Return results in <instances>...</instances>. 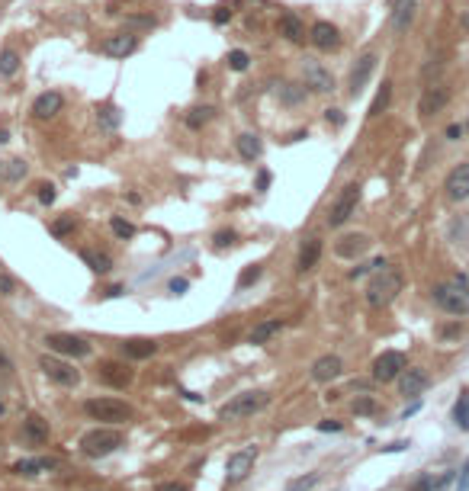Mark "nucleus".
<instances>
[{"label":"nucleus","mask_w":469,"mask_h":491,"mask_svg":"<svg viewBox=\"0 0 469 491\" xmlns=\"http://www.w3.org/2000/svg\"><path fill=\"white\" fill-rule=\"evenodd\" d=\"M389 97H392V84L389 81H383V87H379V93H376V100H373V106H370V116H379V113L389 106Z\"/></svg>","instance_id":"72a5a7b5"},{"label":"nucleus","mask_w":469,"mask_h":491,"mask_svg":"<svg viewBox=\"0 0 469 491\" xmlns=\"http://www.w3.org/2000/svg\"><path fill=\"white\" fill-rule=\"evenodd\" d=\"M212 106H199V110H193L190 116H186V125H190V129H199V125H206L212 119Z\"/></svg>","instance_id":"c9c22d12"},{"label":"nucleus","mask_w":469,"mask_h":491,"mask_svg":"<svg viewBox=\"0 0 469 491\" xmlns=\"http://www.w3.org/2000/svg\"><path fill=\"white\" fill-rule=\"evenodd\" d=\"M0 177L4 180H23L26 177V164L23 161H16V157H10V161H0Z\"/></svg>","instance_id":"7c9ffc66"},{"label":"nucleus","mask_w":469,"mask_h":491,"mask_svg":"<svg viewBox=\"0 0 469 491\" xmlns=\"http://www.w3.org/2000/svg\"><path fill=\"white\" fill-rule=\"evenodd\" d=\"M23 440L29 446H42L45 440H49V420H42L39 414H29V418L23 420Z\"/></svg>","instance_id":"aec40b11"},{"label":"nucleus","mask_w":469,"mask_h":491,"mask_svg":"<svg viewBox=\"0 0 469 491\" xmlns=\"http://www.w3.org/2000/svg\"><path fill=\"white\" fill-rule=\"evenodd\" d=\"M16 71H19V55L13 52V48H4V52H0V74L13 78Z\"/></svg>","instance_id":"473e14b6"},{"label":"nucleus","mask_w":469,"mask_h":491,"mask_svg":"<svg viewBox=\"0 0 469 491\" xmlns=\"http://www.w3.org/2000/svg\"><path fill=\"white\" fill-rule=\"evenodd\" d=\"M447 200H453V202H463V200H469V161L466 164H456L453 170H450V177H447Z\"/></svg>","instance_id":"9b49d317"},{"label":"nucleus","mask_w":469,"mask_h":491,"mask_svg":"<svg viewBox=\"0 0 469 491\" xmlns=\"http://www.w3.org/2000/svg\"><path fill=\"white\" fill-rule=\"evenodd\" d=\"M84 411L94 420H103V424H126V420L132 418V408L119 398H90L87 405H84Z\"/></svg>","instance_id":"39448f33"},{"label":"nucleus","mask_w":469,"mask_h":491,"mask_svg":"<svg viewBox=\"0 0 469 491\" xmlns=\"http://www.w3.org/2000/svg\"><path fill=\"white\" fill-rule=\"evenodd\" d=\"M235 241V232H218L216 234V247H225V244H231Z\"/></svg>","instance_id":"de8ad7c7"},{"label":"nucleus","mask_w":469,"mask_h":491,"mask_svg":"<svg viewBox=\"0 0 469 491\" xmlns=\"http://www.w3.org/2000/svg\"><path fill=\"white\" fill-rule=\"evenodd\" d=\"M45 343H49V350H55V353H61V356H74V360L90 356V343L77 334H49Z\"/></svg>","instance_id":"6e6552de"},{"label":"nucleus","mask_w":469,"mask_h":491,"mask_svg":"<svg viewBox=\"0 0 469 491\" xmlns=\"http://www.w3.org/2000/svg\"><path fill=\"white\" fill-rule=\"evenodd\" d=\"M55 459H23V462L13 465V472H19V475H39V472H49L55 469Z\"/></svg>","instance_id":"cd10ccee"},{"label":"nucleus","mask_w":469,"mask_h":491,"mask_svg":"<svg viewBox=\"0 0 469 491\" xmlns=\"http://www.w3.org/2000/svg\"><path fill=\"white\" fill-rule=\"evenodd\" d=\"M109 228H113V234H116V238H122V241L132 238V234H135V225H132V222L119 219V215H116V219L109 222Z\"/></svg>","instance_id":"4c0bfd02"},{"label":"nucleus","mask_w":469,"mask_h":491,"mask_svg":"<svg viewBox=\"0 0 469 491\" xmlns=\"http://www.w3.org/2000/svg\"><path fill=\"white\" fill-rule=\"evenodd\" d=\"M135 36L132 33H116V36H106L103 39V52L109 55V58H126V55L135 52Z\"/></svg>","instance_id":"a211bd4d"},{"label":"nucleus","mask_w":469,"mask_h":491,"mask_svg":"<svg viewBox=\"0 0 469 491\" xmlns=\"http://www.w3.org/2000/svg\"><path fill=\"white\" fill-rule=\"evenodd\" d=\"M261 151H263V145L257 135H238V155H241L244 161H257Z\"/></svg>","instance_id":"c85d7f7f"},{"label":"nucleus","mask_w":469,"mask_h":491,"mask_svg":"<svg viewBox=\"0 0 469 491\" xmlns=\"http://www.w3.org/2000/svg\"><path fill=\"white\" fill-rule=\"evenodd\" d=\"M370 234H344V238L334 244V251H338V257H347V260H353V257H360V254H366L370 251Z\"/></svg>","instance_id":"4468645a"},{"label":"nucleus","mask_w":469,"mask_h":491,"mask_svg":"<svg viewBox=\"0 0 469 491\" xmlns=\"http://www.w3.org/2000/svg\"><path fill=\"white\" fill-rule=\"evenodd\" d=\"M283 331V321L280 318H267V321H257L254 328H251V334H248V341L251 343H267V341H273L276 334Z\"/></svg>","instance_id":"b1692460"},{"label":"nucleus","mask_w":469,"mask_h":491,"mask_svg":"<svg viewBox=\"0 0 469 491\" xmlns=\"http://www.w3.org/2000/svg\"><path fill=\"white\" fill-rule=\"evenodd\" d=\"M100 379L106 382V386H113V388H126V386H132L135 373L126 366V363H103V366H100Z\"/></svg>","instance_id":"2eb2a0df"},{"label":"nucleus","mask_w":469,"mask_h":491,"mask_svg":"<svg viewBox=\"0 0 469 491\" xmlns=\"http://www.w3.org/2000/svg\"><path fill=\"white\" fill-rule=\"evenodd\" d=\"M119 446H122V430H116V427H96V430H87L81 437V450H84V456H90V459L109 456V453H116Z\"/></svg>","instance_id":"f03ea898"},{"label":"nucleus","mask_w":469,"mask_h":491,"mask_svg":"<svg viewBox=\"0 0 469 491\" xmlns=\"http://www.w3.org/2000/svg\"><path fill=\"white\" fill-rule=\"evenodd\" d=\"M318 485V472H308V475H299L286 485V491H312Z\"/></svg>","instance_id":"f704fd0d"},{"label":"nucleus","mask_w":469,"mask_h":491,"mask_svg":"<svg viewBox=\"0 0 469 491\" xmlns=\"http://www.w3.org/2000/svg\"><path fill=\"white\" fill-rule=\"evenodd\" d=\"M257 276H261V267H257V264H251L248 270H244L241 276H238V289H244V286H251Z\"/></svg>","instance_id":"79ce46f5"},{"label":"nucleus","mask_w":469,"mask_h":491,"mask_svg":"<svg viewBox=\"0 0 469 491\" xmlns=\"http://www.w3.org/2000/svg\"><path fill=\"white\" fill-rule=\"evenodd\" d=\"M447 100H450L447 87L434 84V87H428V91L421 93V103H418V113H421V116H434V113H440L443 106H447Z\"/></svg>","instance_id":"dca6fc26"},{"label":"nucleus","mask_w":469,"mask_h":491,"mask_svg":"<svg viewBox=\"0 0 469 491\" xmlns=\"http://www.w3.org/2000/svg\"><path fill=\"white\" fill-rule=\"evenodd\" d=\"M267 405H270V392H261V388H254V392H241V395H235V398L222 408V420L254 418V414L263 411Z\"/></svg>","instance_id":"20e7f679"},{"label":"nucleus","mask_w":469,"mask_h":491,"mask_svg":"<svg viewBox=\"0 0 469 491\" xmlns=\"http://www.w3.org/2000/svg\"><path fill=\"white\" fill-rule=\"evenodd\" d=\"M74 228V215H64V219H58L55 225H51V234H58V238H64V234Z\"/></svg>","instance_id":"a19ab883"},{"label":"nucleus","mask_w":469,"mask_h":491,"mask_svg":"<svg viewBox=\"0 0 469 491\" xmlns=\"http://www.w3.org/2000/svg\"><path fill=\"white\" fill-rule=\"evenodd\" d=\"M39 200H42L45 206H49V202H55V187H51V183H42V187H39Z\"/></svg>","instance_id":"a18cd8bd"},{"label":"nucleus","mask_w":469,"mask_h":491,"mask_svg":"<svg viewBox=\"0 0 469 491\" xmlns=\"http://www.w3.org/2000/svg\"><path fill=\"white\" fill-rule=\"evenodd\" d=\"M341 373H344V363H341V356H334V353H325L312 363V379L315 382H331V379H338Z\"/></svg>","instance_id":"ddd939ff"},{"label":"nucleus","mask_w":469,"mask_h":491,"mask_svg":"<svg viewBox=\"0 0 469 491\" xmlns=\"http://www.w3.org/2000/svg\"><path fill=\"white\" fill-rule=\"evenodd\" d=\"M84 264H87L94 273H106L109 267H113V260H109L106 254H100V251H84Z\"/></svg>","instance_id":"2f4dec72"},{"label":"nucleus","mask_w":469,"mask_h":491,"mask_svg":"<svg viewBox=\"0 0 469 491\" xmlns=\"http://www.w3.org/2000/svg\"><path fill=\"white\" fill-rule=\"evenodd\" d=\"M122 353H126L128 360H148V356L158 353V343L154 341H126L122 343Z\"/></svg>","instance_id":"a878e982"},{"label":"nucleus","mask_w":469,"mask_h":491,"mask_svg":"<svg viewBox=\"0 0 469 491\" xmlns=\"http://www.w3.org/2000/svg\"><path fill=\"white\" fill-rule=\"evenodd\" d=\"M434 302L437 309H443L447 315H469V286L453 279V283L434 286Z\"/></svg>","instance_id":"7ed1b4c3"},{"label":"nucleus","mask_w":469,"mask_h":491,"mask_svg":"<svg viewBox=\"0 0 469 491\" xmlns=\"http://www.w3.org/2000/svg\"><path fill=\"white\" fill-rule=\"evenodd\" d=\"M186 289V279H173L171 283V292H183Z\"/></svg>","instance_id":"3c124183"},{"label":"nucleus","mask_w":469,"mask_h":491,"mask_svg":"<svg viewBox=\"0 0 469 491\" xmlns=\"http://www.w3.org/2000/svg\"><path fill=\"white\" fill-rule=\"evenodd\" d=\"M411 20H415V0H398L395 14H392V26H395V33H405V29L411 26Z\"/></svg>","instance_id":"393cba45"},{"label":"nucleus","mask_w":469,"mask_h":491,"mask_svg":"<svg viewBox=\"0 0 469 491\" xmlns=\"http://www.w3.org/2000/svg\"><path fill=\"white\" fill-rule=\"evenodd\" d=\"M61 93H55V91H49V93H42V97L32 103V113H36V119H51V116H58V110H61Z\"/></svg>","instance_id":"5701e85b"},{"label":"nucleus","mask_w":469,"mask_h":491,"mask_svg":"<svg viewBox=\"0 0 469 491\" xmlns=\"http://www.w3.org/2000/svg\"><path fill=\"white\" fill-rule=\"evenodd\" d=\"M302 97H306V87H296V84L283 87V100H286V103H299Z\"/></svg>","instance_id":"ea45409f"},{"label":"nucleus","mask_w":469,"mask_h":491,"mask_svg":"<svg viewBox=\"0 0 469 491\" xmlns=\"http://www.w3.org/2000/svg\"><path fill=\"white\" fill-rule=\"evenodd\" d=\"M16 292V283H13L10 273H0V296H13Z\"/></svg>","instance_id":"c03bdc74"},{"label":"nucleus","mask_w":469,"mask_h":491,"mask_svg":"<svg viewBox=\"0 0 469 491\" xmlns=\"http://www.w3.org/2000/svg\"><path fill=\"white\" fill-rule=\"evenodd\" d=\"M302 74H306V87H312V91H318V93L334 91V78L318 65V61H306Z\"/></svg>","instance_id":"f3484780"},{"label":"nucleus","mask_w":469,"mask_h":491,"mask_svg":"<svg viewBox=\"0 0 469 491\" xmlns=\"http://www.w3.org/2000/svg\"><path fill=\"white\" fill-rule=\"evenodd\" d=\"M254 462H257V450H254V446H244V450L231 453L228 462H225V475H228V482H241V478L254 469Z\"/></svg>","instance_id":"9d476101"},{"label":"nucleus","mask_w":469,"mask_h":491,"mask_svg":"<svg viewBox=\"0 0 469 491\" xmlns=\"http://www.w3.org/2000/svg\"><path fill=\"white\" fill-rule=\"evenodd\" d=\"M318 430H341V424H338V420H321Z\"/></svg>","instance_id":"8fccbe9b"},{"label":"nucleus","mask_w":469,"mask_h":491,"mask_svg":"<svg viewBox=\"0 0 469 491\" xmlns=\"http://www.w3.org/2000/svg\"><path fill=\"white\" fill-rule=\"evenodd\" d=\"M0 373H13V360L6 356L4 347H0Z\"/></svg>","instance_id":"09e8293b"},{"label":"nucleus","mask_w":469,"mask_h":491,"mask_svg":"<svg viewBox=\"0 0 469 491\" xmlns=\"http://www.w3.org/2000/svg\"><path fill=\"white\" fill-rule=\"evenodd\" d=\"M428 373L424 369H408L405 366L402 373H398V392L405 395V398H418V395L428 388Z\"/></svg>","instance_id":"f8f14e48"},{"label":"nucleus","mask_w":469,"mask_h":491,"mask_svg":"<svg viewBox=\"0 0 469 491\" xmlns=\"http://www.w3.org/2000/svg\"><path fill=\"white\" fill-rule=\"evenodd\" d=\"M321 257V241L318 238H306L299 247V260H296V267H299V273H308L315 264H318Z\"/></svg>","instance_id":"4be33fe9"},{"label":"nucleus","mask_w":469,"mask_h":491,"mask_svg":"<svg viewBox=\"0 0 469 491\" xmlns=\"http://www.w3.org/2000/svg\"><path fill=\"white\" fill-rule=\"evenodd\" d=\"M280 33L286 36L289 42H306V26H302L299 16H293V14H283L280 16Z\"/></svg>","instance_id":"bb28decb"},{"label":"nucleus","mask_w":469,"mask_h":491,"mask_svg":"<svg viewBox=\"0 0 469 491\" xmlns=\"http://www.w3.org/2000/svg\"><path fill=\"white\" fill-rule=\"evenodd\" d=\"M96 119H100V125H103V129H109V132H113V129H119V110H116V106L113 103H103V106H96Z\"/></svg>","instance_id":"c756f323"},{"label":"nucleus","mask_w":469,"mask_h":491,"mask_svg":"<svg viewBox=\"0 0 469 491\" xmlns=\"http://www.w3.org/2000/svg\"><path fill=\"white\" fill-rule=\"evenodd\" d=\"M402 369H405V353H398V350H385V353H379L376 360H373V379L376 382H392V379H398Z\"/></svg>","instance_id":"1a4fd4ad"},{"label":"nucleus","mask_w":469,"mask_h":491,"mask_svg":"<svg viewBox=\"0 0 469 491\" xmlns=\"http://www.w3.org/2000/svg\"><path fill=\"white\" fill-rule=\"evenodd\" d=\"M228 16H231V10H218V14H216V23H225Z\"/></svg>","instance_id":"603ef678"},{"label":"nucleus","mask_w":469,"mask_h":491,"mask_svg":"<svg viewBox=\"0 0 469 491\" xmlns=\"http://www.w3.org/2000/svg\"><path fill=\"white\" fill-rule=\"evenodd\" d=\"M357 202H360V187H357V183H347V187L338 193V200L331 202V209H328V225H331V228H341V225H344V222L353 215Z\"/></svg>","instance_id":"423d86ee"},{"label":"nucleus","mask_w":469,"mask_h":491,"mask_svg":"<svg viewBox=\"0 0 469 491\" xmlns=\"http://www.w3.org/2000/svg\"><path fill=\"white\" fill-rule=\"evenodd\" d=\"M248 65H251L248 52H241V48L228 52V68H231V71H248Z\"/></svg>","instance_id":"58836bf2"},{"label":"nucleus","mask_w":469,"mask_h":491,"mask_svg":"<svg viewBox=\"0 0 469 491\" xmlns=\"http://www.w3.org/2000/svg\"><path fill=\"white\" fill-rule=\"evenodd\" d=\"M376 71V55H360L357 58V65H353V71H351V93H360L363 91V84L370 81V74Z\"/></svg>","instance_id":"6ab92c4d"},{"label":"nucleus","mask_w":469,"mask_h":491,"mask_svg":"<svg viewBox=\"0 0 469 491\" xmlns=\"http://www.w3.org/2000/svg\"><path fill=\"white\" fill-rule=\"evenodd\" d=\"M39 366H42V373L49 376L55 386L71 388V386H77V382H81V373H77L71 363L58 360V356H42V360H39Z\"/></svg>","instance_id":"0eeeda50"},{"label":"nucleus","mask_w":469,"mask_h":491,"mask_svg":"<svg viewBox=\"0 0 469 491\" xmlns=\"http://www.w3.org/2000/svg\"><path fill=\"white\" fill-rule=\"evenodd\" d=\"M398 289H402V273L398 270H392L389 264L385 267H379L376 273H373V279H370V286H366V302L370 305H389L392 299L398 296Z\"/></svg>","instance_id":"f257e3e1"},{"label":"nucleus","mask_w":469,"mask_h":491,"mask_svg":"<svg viewBox=\"0 0 469 491\" xmlns=\"http://www.w3.org/2000/svg\"><path fill=\"white\" fill-rule=\"evenodd\" d=\"M453 418H456V424H460L463 430H469V395H463V398L456 401Z\"/></svg>","instance_id":"e433bc0d"},{"label":"nucleus","mask_w":469,"mask_h":491,"mask_svg":"<svg viewBox=\"0 0 469 491\" xmlns=\"http://www.w3.org/2000/svg\"><path fill=\"white\" fill-rule=\"evenodd\" d=\"M312 42L321 48V52H334V48L341 46V36H338V29H334L331 23H315L312 26Z\"/></svg>","instance_id":"412c9836"},{"label":"nucleus","mask_w":469,"mask_h":491,"mask_svg":"<svg viewBox=\"0 0 469 491\" xmlns=\"http://www.w3.org/2000/svg\"><path fill=\"white\" fill-rule=\"evenodd\" d=\"M0 414H4V401H0Z\"/></svg>","instance_id":"864d4df0"},{"label":"nucleus","mask_w":469,"mask_h":491,"mask_svg":"<svg viewBox=\"0 0 469 491\" xmlns=\"http://www.w3.org/2000/svg\"><path fill=\"white\" fill-rule=\"evenodd\" d=\"M353 411H357V414H373V411H376V401H373V398H357V401H353Z\"/></svg>","instance_id":"37998d69"},{"label":"nucleus","mask_w":469,"mask_h":491,"mask_svg":"<svg viewBox=\"0 0 469 491\" xmlns=\"http://www.w3.org/2000/svg\"><path fill=\"white\" fill-rule=\"evenodd\" d=\"M154 491H190V488H186L183 482H161Z\"/></svg>","instance_id":"49530a36"}]
</instances>
